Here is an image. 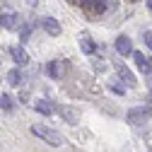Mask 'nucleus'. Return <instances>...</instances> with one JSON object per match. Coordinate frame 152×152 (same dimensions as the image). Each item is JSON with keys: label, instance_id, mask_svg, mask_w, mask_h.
<instances>
[{"label": "nucleus", "instance_id": "nucleus-1", "mask_svg": "<svg viewBox=\"0 0 152 152\" xmlns=\"http://www.w3.org/2000/svg\"><path fill=\"white\" fill-rule=\"evenodd\" d=\"M31 133H34L36 138H41L44 142L53 145V147H61V145L65 142L58 130H53V128H48V126H44V123H34V126H31Z\"/></svg>", "mask_w": 152, "mask_h": 152}, {"label": "nucleus", "instance_id": "nucleus-2", "mask_svg": "<svg viewBox=\"0 0 152 152\" xmlns=\"http://www.w3.org/2000/svg\"><path fill=\"white\" fill-rule=\"evenodd\" d=\"M147 118H152V106H135L128 111V123H133V126H140Z\"/></svg>", "mask_w": 152, "mask_h": 152}, {"label": "nucleus", "instance_id": "nucleus-3", "mask_svg": "<svg viewBox=\"0 0 152 152\" xmlns=\"http://www.w3.org/2000/svg\"><path fill=\"white\" fill-rule=\"evenodd\" d=\"M0 24H3V29H10V31H17L22 27V20H20V15L17 12H7L0 17Z\"/></svg>", "mask_w": 152, "mask_h": 152}, {"label": "nucleus", "instance_id": "nucleus-4", "mask_svg": "<svg viewBox=\"0 0 152 152\" xmlns=\"http://www.w3.org/2000/svg\"><path fill=\"white\" fill-rule=\"evenodd\" d=\"M133 61H135V65H138V70H140L142 75H152V61H150V58H145L142 53H135V51H133Z\"/></svg>", "mask_w": 152, "mask_h": 152}, {"label": "nucleus", "instance_id": "nucleus-5", "mask_svg": "<svg viewBox=\"0 0 152 152\" xmlns=\"http://www.w3.org/2000/svg\"><path fill=\"white\" fill-rule=\"evenodd\" d=\"M10 56L15 58L17 65H27V63H29V53H27L22 46H10Z\"/></svg>", "mask_w": 152, "mask_h": 152}, {"label": "nucleus", "instance_id": "nucleus-6", "mask_svg": "<svg viewBox=\"0 0 152 152\" xmlns=\"http://www.w3.org/2000/svg\"><path fill=\"white\" fill-rule=\"evenodd\" d=\"M113 46H116V51H118L121 56H133V41L128 39V36H118Z\"/></svg>", "mask_w": 152, "mask_h": 152}, {"label": "nucleus", "instance_id": "nucleus-7", "mask_svg": "<svg viewBox=\"0 0 152 152\" xmlns=\"http://www.w3.org/2000/svg\"><path fill=\"white\" fill-rule=\"evenodd\" d=\"M41 24H44L46 34H51V36H61V24H58V20H56V17H44Z\"/></svg>", "mask_w": 152, "mask_h": 152}, {"label": "nucleus", "instance_id": "nucleus-8", "mask_svg": "<svg viewBox=\"0 0 152 152\" xmlns=\"http://www.w3.org/2000/svg\"><path fill=\"white\" fill-rule=\"evenodd\" d=\"M118 77H121V80H123L128 87H135V85H138V82H135V75H133V72H130L126 65H118Z\"/></svg>", "mask_w": 152, "mask_h": 152}, {"label": "nucleus", "instance_id": "nucleus-9", "mask_svg": "<svg viewBox=\"0 0 152 152\" xmlns=\"http://www.w3.org/2000/svg\"><path fill=\"white\" fill-rule=\"evenodd\" d=\"M46 72L51 75V77H61V75H63V63L61 61H51L46 65Z\"/></svg>", "mask_w": 152, "mask_h": 152}, {"label": "nucleus", "instance_id": "nucleus-10", "mask_svg": "<svg viewBox=\"0 0 152 152\" xmlns=\"http://www.w3.org/2000/svg\"><path fill=\"white\" fill-rule=\"evenodd\" d=\"M34 109L39 111V113H44V116H51V113H53V106H51L46 99H36V102H34Z\"/></svg>", "mask_w": 152, "mask_h": 152}, {"label": "nucleus", "instance_id": "nucleus-11", "mask_svg": "<svg viewBox=\"0 0 152 152\" xmlns=\"http://www.w3.org/2000/svg\"><path fill=\"white\" fill-rule=\"evenodd\" d=\"M80 48H82L85 53H94V51H97V44H94L89 36H82V39H80Z\"/></svg>", "mask_w": 152, "mask_h": 152}, {"label": "nucleus", "instance_id": "nucleus-12", "mask_svg": "<svg viewBox=\"0 0 152 152\" xmlns=\"http://www.w3.org/2000/svg\"><path fill=\"white\" fill-rule=\"evenodd\" d=\"M63 118H65L68 123H72V126H75L80 116H77V111H72V109H65V111H63Z\"/></svg>", "mask_w": 152, "mask_h": 152}, {"label": "nucleus", "instance_id": "nucleus-13", "mask_svg": "<svg viewBox=\"0 0 152 152\" xmlns=\"http://www.w3.org/2000/svg\"><path fill=\"white\" fill-rule=\"evenodd\" d=\"M121 82H123V80H113L109 87H111V92H113V94H121V97H123V94H126V87H123Z\"/></svg>", "mask_w": 152, "mask_h": 152}, {"label": "nucleus", "instance_id": "nucleus-14", "mask_svg": "<svg viewBox=\"0 0 152 152\" xmlns=\"http://www.w3.org/2000/svg\"><path fill=\"white\" fill-rule=\"evenodd\" d=\"M7 82H10V85H20V82H22V72H20V70H10Z\"/></svg>", "mask_w": 152, "mask_h": 152}, {"label": "nucleus", "instance_id": "nucleus-15", "mask_svg": "<svg viewBox=\"0 0 152 152\" xmlns=\"http://www.w3.org/2000/svg\"><path fill=\"white\" fill-rule=\"evenodd\" d=\"M0 109H5V111L12 109V97L10 94H0Z\"/></svg>", "mask_w": 152, "mask_h": 152}, {"label": "nucleus", "instance_id": "nucleus-16", "mask_svg": "<svg viewBox=\"0 0 152 152\" xmlns=\"http://www.w3.org/2000/svg\"><path fill=\"white\" fill-rule=\"evenodd\" d=\"M29 36H31V24H22V29H20V39L27 41Z\"/></svg>", "mask_w": 152, "mask_h": 152}, {"label": "nucleus", "instance_id": "nucleus-17", "mask_svg": "<svg viewBox=\"0 0 152 152\" xmlns=\"http://www.w3.org/2000/svg\"><path fill=\"white\" fill-rule=\"evenodd\" d=\"M142 39H145V46L152 51V31H145V34H142Z\"/></svg>", "mask_w": 152, "mask_h": 152}, {"label": "nucleus", "instance_id": "nucleus-18", "mask_svg": "<svg viewBox=\"0 0 152 152\" xmlns=\"http://www.w3.org/2000/svg\"><path fill=\"white\" fill-rule=\"evenodd\" d=\"M36 3H39V0H27V5H29V7H36Z\"/></svg>", "mask_w": 152, "mask_h": 152}, {"label": "nucleus", "instance_id": "nucleus-19", "mask_svg": "<svg viewBox=\"0 0 152 152\" xmlns=\"http://www.w3.org/2000/svg\"><path fill=\"white\" fill-rule=\"evenodd\" d=\"M147 102H152V89H150V94H147Z\"/></svg>", "mask_w": 152, "mask_h": 152}, {"label": "nucleus", "instance_id": "nucleus-20", "mask_svg": "<svg viewBox=\"0 0 152 152\" xmlns=\"http://www.w3.org/2000/svg\"><path fill=\"white\" fill-rule=\"evenodd\" d=\"M147 7H150V10H152V0H147Z\"/></svg>", "mask_w": 152, "mask_h": 152}, {"label": "nucleus", "instance_id": "nucleus-21", "mask_svg": "<svg viewBox=\"0 0 152 152\" xmlns=\"http://www.w3.org/2000/svg\"><path fill=\"white\" fill-rule=\"evenodd\" d=\"M0 29H3V24H0Z\"/></svg>", "mask_w": 152, "mask_h": 152}]
</instances>
